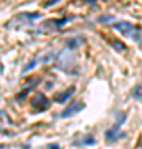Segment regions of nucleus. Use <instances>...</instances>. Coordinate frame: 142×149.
Wrapping results in <instances>:
<instances>
[{
	"mask_svg": "<svg viewBox=\"0 0 142 149\" xmlns=\"http://www.w3.org/2000/svg\"><path fill=\"white\" fill-rule=\"evenodd\" d=\"M112 28L114 30H117L119 33H122V35H126V37L132 38L134 42H141V30H139V27H134L132 23H129V22H116L114 25H112Z\"/></svg>",
	"mask_w": 142,
	"mask_h": 149,
	"instance_id": "obj_1",
	"label": "nucleus"
},
{
	"mask_svg": "<svg viewBox=\"0 0 142 149\" xmlns=\"http://www.w3.org/2000/svg\"><path fill=\"white\" fill-rule=\"evenodd\" d=\"M124 119H126V113H119V114H117L116 124L104 133V138H106V141H107V143H111V141H116V139H121V138H124V136H126V133L119 131V128H121V124L124 123Z\"/></svg>",
	"mask_w": 142,
	"mask_h": 149,
	"instance_id": "obj_2",
	"label": "nucleus"
},
{
	"mask_svg": "<svg viewBox=\"0 0 142 149\" xmlns=\"http://www.w3.org/2000/svg\"><path fill=\"white\" fill-rule=\"evenodd\" d=\"M32 106L35 108V111H45L50 108V100L42 93H37L32 100Z\"/></svg>",
	"mask_w": 142,
	"mask_h": 149,
	"instance_id": "obj_3",
	"label": "nucleus"
},
{
	"mask_svg": "<svg viewBox=\"0 0 142 149\" xmlns=\"http://www.w3.org/2000/svg\"><path fill=\"white\" fill-rule=\"evenodd\" d=\"M83 108H84V103L83 101H76V103L69 104L66 109H63V111L60 113V118H69V116H73V114H76V113L81 111Z\"/></svg>",
	"mask_w": 142,
	"mask_h": 149,
	"instance_id": "obj_4",
	"label": "nucleus"
},
{
	"mask_svg": "<svg viewBox=\"0 0 142 149\" xmlns=\"http://www.w3.org/2000/svg\"><path fill=\"white\" fill-rule=\"evenodd\" d=\"M69 20H71L69 17H64V18H61V20H60V18H53V20L45 22V23H43V25H42L40 28H50V27H55V30H58V28L63 27L64 23H68ZM50 30H51V28H50Z\"/></svg>",
	"mask_w": 142,
	"mask_h": 149,
	"instance_id": "obj_5",
	"label": "nucleus"
},
{
	"mask_svg": "<svg viewBox=\"0 0 142 149\" xmlns=\"http://www.w3.org/2000/svg\"><path fill=\"white\" fill-rule=\"evenodd\" d=\"M74 91H76V86H69L68 90H64L63 93H60L58 96H55V103H64L66 100H69L74 95Z\"/></svg>",
	"mask_w": 142,
	"mask_h": 149,
	"instance_id": "obj_6",
	"label": "nucleus"
},
{
	"mask_svg": "<svg viewBox=\"0 0 142 149\" xmlns=\"http://www.w3.org/2000/svg\"><path fill=\"white\" fill-rule=\"evenodd\" d=\"M94 143H96V139L93 138V136H84V138L74 141L73 146H93Z\"/></svg>",
	"mask_w": 142,
	"mask_h": 149,
	"instance_id": "obj_7",
	"label": "nucleus"
},
{
	"mask_svg": "<svg viewBox=\"0 0 142 149\" xmlns=\"http://www.w3.org/2000/svg\"><path fill=\"white\" fill-rule=\"evenodd\" d=\"M66 45H68V48H69V50H74V48H78L79 45H83V38H81V37H74V38H69V40H68V43H66Z\"/></svg>",
	"mask_w": 142,
	"mask_h": 149,
	"instance_id": "obj_8",
	"label": "nucleus"
},
{
	"mask_svg": "<svg viewBox=\"0 0 142 149\" xmlns=\"http://www.w3.org/2000/svg\"><path fill=\"white\" fill-rule=\"evenodd\" d=\"M37 63H38V58H33L32 61H28V63L25 65V68H23V73H26V71H30V70H32L33 66H37Z\"/></svg>",
	"mask_w": 142,
	"mask_h": 149,
	"instance_id": "obj_9",
	"label": "nucleus"
},
{
	"mask_svg": "<svg viewBox=\"0 0 142 149\" xmlns=\"http://www.w3.org/2000/svg\"><path fill=\"white\" fill-rule=\"evenodd\" d=\"M111 45H114V47H116L117 50H126V45H122V43H119L117 40H111Z\"/></svg>",
	"mask_w": 142,
	"mask_h": 149,
	"instance_id": "obj_10",
	"label": "nucleus"
},
{
	"mask_svg": "<svg viewBox=\"0 0 142 149\" xmlns=\"http://www.w3.org/2000/svg\"><path fill=\"white\" fill-rule=\"evenodd\" d=\"M114 20V17L112 15H109V17H99V18H98V22H112Z\"/></svg>",
	"mask_w": 142,
	"mask_h": 149,
	"instance_id": "obj_11",
	"label": "nucleus"
},
{
	"mask_svg": "<svg viewBox=\"0 0 142 149\" xmlns=\"http://www.w3.org/2000/svg\"><path fill=\"white\" fill-rule=\"evenodd\" d=\"M48 149H61V146L56 143H51V144H48Z\"/></svg>",
	"mask_w": 142,
	"mask_h": 149,
	"instance_id": "obj_12",
	"label": "nucleus"
},
{
	"mask_svg": "<svg viewBox=\"0 0 142 149\" xmlns=\"http://www.w3.org/2000/svg\"><path fill=\"white\" fill-rule=\"evenodd\" d=\"M55 3H56V0H51V2H45L43 5H45V7H50V5H55Z\"/></svg>",
	"mask_w": 142,
	"mask_h": 149,
	"instance_id": "obj_13",
	"label": "nucleus"
},
{
	"mask_svg": "<svg viewBox=\"0 0 142 149\" xmlns=\"http://www.w3.org/2000/svg\"><path fill=\"white\" fill-rule=\"evenodd\" d=\"M23 149H30V146H28V144H26V146H23Z\"/></svg>",
	"mask_w": 142,
	"mask_h": 149,
	"instance_id": "obj_14",
	"label": "nucleus"
}]
</instances>
